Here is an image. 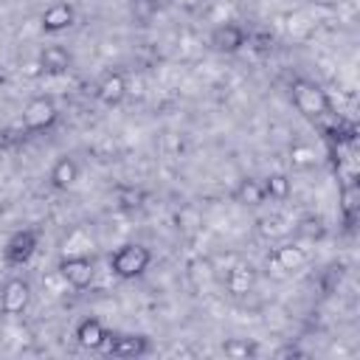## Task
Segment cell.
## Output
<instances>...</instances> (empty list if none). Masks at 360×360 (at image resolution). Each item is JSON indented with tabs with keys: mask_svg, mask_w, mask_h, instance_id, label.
I'll use <instances>...</instances> for the list:
<instances>
[{
	"mask_svg": "<svg viewBox=\"0 0 360 360\" xmlns=\"http://www.w3.org/2000/svg\"><path fill=\"white\" fill-rule=\"evenodd\" d=\"M290 98H292L295 110L307 118H323L332 112V101H329L326 90L312 79H295L290 87Z\"/></svg>",
	"mask_w": 360,
	"mask_h": 360,
	"instance_id": "cell-2",
	"label": "cell"
},
{
	"mask_svg": "<svg viewBox=\"0 0 360 360\" xmlns=\"http://www.w3.org/2000/svg\"><path fill=\"white\" fill-rule=\"evenodd\" d=\"M259 352V346L248 338H228L222 343V354L231 357V360H245V357H253Z\"/></svg>",
	"mask_w": 360,
	"mask_h": 360,
	"instance_id": "cell-18",
	"label": "cell"
},
{
	"mask_svg": "<svg viewBox=\"0 0 360 360\" xmlns=\"http://www.w3.org/2000/svg\"><path fill=\"white\" fill-rule=\"evenodd\" d=\"M256 287V270L250 264H236L225 273V290L231 295H248Z\"/></svg>",
	"mask_w": 360,
	"mask_h": 360,
	"instance_id": "cell-14",
	"label": "cell"
},
{
	"mask_svg": "<svg viewBox=\"0 0 360 360\" xmlns=\"http://www.w3.org/2000/svg\"><path fill=\"white\" fill-rule=\"evenodd\" d=\"M290 163L295 169H312L318 163V155H315V149L309 143H292L290 146Z\"/></svg>",
	"mask_w": 360,
	"mask_h": 360,
	"instance_id": "cell-19",
	"label": "cell"
},
{
	"mask_svg": "<svg viewBox=\"0 0 360 360\" xmlns=\"http://www.w3.org/2000/svg\"><path fill=\"white\" fill-rule=\"evenodd\" d=\"M73 22H76V11H73L70 3H51V6L39 14V28H42L45 34L68 31Z\"/></svg>",
	"mask_w": 360,
	"mask_h": 360,
	"instance_id": "cell-8",
	"label": "cell"
},
{
	"mask_svg": "<svg viewBox=\"0 0 360 360\" xmlns=\"http://www.w3.org/2000/svg\"><path fill=\"white\" fill-rule=\"evenodd\" d=\"M149 262H152V250L146 245H141V242H127V245L115 248L110 253V259H107L112 276L121 278V281H129V278L143 276L146 267H149Z\"/></svg>",
	"mask_w": 360,
	"mask_h": 360,
	"instance_id": "cell-1",
	"label": "cell"
},
{
	"mask_svg": "<svg viewBox=\"0 0 360 360\" xmlns=\"http://www.w3.org/2000/svg\"><path fill=\"white\" fill-rule=\"evenodd\" d=\"M295 233L304 236V239H321L323 236V222L315 219V217H307V219H301L295 225Z\"/></svg>",
	"mask_w": 360,
	"mask_h": 360,
	"instance_id": "cell-20",
	"label": "cell"
},
{
	"mask_svg": "<svg viewBox=\"0 0 360 360\" xmlns=\"http://www.w3.org/2000/svg\"><path fill=\"white\" fill-rule=\"evenodd\" d=\"M208 45H211L217 53H236V51L245 45V28L236 25V22H219V25L211 31Z\"/></svg>",
	"mask_w": 360,
	"mask_h": 360,
	"instance_id": "cell-7",
	"label": "cell"
},
{
	"mask_svg": "<svg viewBox=\"0 0 360 360\" xmlns=\"http://www.w3.org/2000/svg\"><path fill=\"white\" fill-rule=\"evenodd\" d=\"M59 276L73 287V290H87L93 284V276H96V264L90 256L84 253H73V256H62L59 264H56Z\"/></svg>",
	"mask_w": 360,
	"mask_h": 360,
	"instance_id": "cell-3",
	"label": "cell"
},
{
	"mask_svg": "<svg viewBox=\"0 0 360 360\" xmlns=\"http://www.w3.org/2000/svg\"><path fill=\"white\" fill-rule=\"evenodd\" d=\"M56 118H59V110H56V101L51 96H34L22 107V129H28V132L48 129Z\"/></svg>",
	"mask_w": 360,
	"mask_h": 360,
	"instance_id": "cell-4",
	"label": "cell"
},
{
	"mask_svg": "<svg viewBox=\"0 0 360 360\" xmlns=\"http://www.w3.org/2000/svg\"><path fill=\"white\" fill-rule=\"evenodd\" d=\"M76 180H79V163L70 155H62L51 166V186L53 188H70Z\"/></svg>",
	"mask_w": 360,
	"mask_h": 360,
	"instance_id": "cell-15",
	"label": "cell"
},
{
	"mask_svg": "<svg viewBox=\"0 0 360 360\" xmlns=\"http://www.w3.org/2000/svg\"><path fill=\"white\" fill-rule=\"evenodd\" d=\"M104 349L112 357H141L152 349V343L146 335H110Z\"/></svg>",
	"mask_w": 360,
	"mask_h": 360,
	"instance_id": "cell-9",
	"label": "cell"
},
{
	"mask_svg": "<svg viewBox=\"0 0 360 360\" xmlns=\"http://www.w3.org/2000/svg\"><path fill=\"white\" fill-rule=\"evenodd\" d=\"M37 65H39V70L48 73V76H62V73L70 70L73 56H70V51L62 48V45H45V48L39 51Z\"/></svg>",
	"mask_w": 360,
	"mask_h": 360,
	"instance_id": "cell-10",
	"label": "cell"
},
{
	"mask_svg": "<svg viewBox=\"0 0 360 360\" xmlns=\"http://www.w3.org/2000/svg\"><path fill=\"white\" fill-rule=\"evenodd\" d=\"M127 76L124 73H107L101 82H98V87H96V98L104 104V107H118L124 98H127Z\"/></svg>",
	"mask_w": 360,
	"mask_h": 360,
	"instance_id": "cell-12",
	"label": "cell"
},
{
	"mask_svg": "<svg viewBox=\"0 0 360 360\" xmlns=\"http://www.w3.org/2000/svg\"><path fill=\"white\" fill-rule=\"evenodd\" d=\"M37 242H39V236H37L34 228L14 231V233L8 236V242H6V248H3L6 264H11V267H22V264H28L31 256L37 253Z\"/></svg>",
	"mask_w": 360,
	"mask_h": 360,
	"instance_id": "cell-5",
	"label": "cell"
},
{
	"mask_svg": "<svg viewBox=\"0 0 360 360\" xmlns=\"http://www.w3.org/2000/svg\"><path fill=\"white\" fill-rule=\"evenodd\" d=\"M31 304V284L25 278H8L0 287V312L3 315H22Z\"/></svg>",
	"mask_w": 360,
	"mask_h": 360,
	"instance_id": "cell-6",
	"label": "cell"
},
{
	"mask_svg": "<svg viewBox=\"0 0 360 360\" xmlns=\"http://www.w3.org/2000/svg\"><path fill=\"white\" fill-rule=\"evenodd\" d=\"M262 186H264L267 200H287V197H290V188H292V183H290V177H287L284 172L267 174V177L262 180Z\"/></svg>",
	"mask_w": 360,
	"mask_h": 360,
	"instance_id": "cell-17",
	"label": "cell"
},
{
	"mask_svg": "<svg viewBox=\"0 0 360 360\" xmlns=\"http://www.w3.org/2000/svg\"><path fill=\"white\" fill-rule=\"evenodd\" d=\"M233 200H236L239 205H262V202H267V194H264L262 180H256V177H242V180L236 183V188H233Z\"/></svg>",
	"mask_w": 360,
	"mask_h": 360,
	"instance_id": "cell-16",
	"label": "cell"
},
{
	"mask_svg": "<svg viewBox=\"0 0 360 360\" xmlns=\"http://www.w3.org/2000/svg\"><path fill=\"white\" fill-rule=\"evenodd\" d=\"M270 262L278 270L292 273V270H298V267L307 264V250L301 245H295V242H284V245H278V248L270 250Z\"/></svg>",
	"mask_w": 360,
	"mask_h": 360,
	"instance_id": "cell-13",
	"label": "cell"
},
{
	"mask_svg": "<svg viewBox=\"0 0 360 360\" xmlns=\"http://www.w3.org/2000/svg\"><path fill=\"white\" fill-rule=\"evenodd\" d=\"M76 340H79L82 349L96 352V349H104L107 346L110 332H107V326L98 318H84V321L76 323Z\"/></svg>",
	"mask_w": 360,
	"mask_h": 360,
	"instance_id": "cell-11",
	"label": "cell"
}]
</instances>
